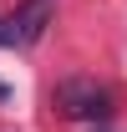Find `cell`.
Here are the masks:
<instances>
[{"mask_svg": "<svg viewBox=\"0 0 127 132\" xmlns=\"http://www.w3.org/2000/svg\"><path fill=\"white\" fill-rule=\"evenodd\" d=\"M56 107L66 117H76V122H107L112 117V92L92 76H66L56 86Z\"/></svg>", "mask_w": 127, "mask_h": 132, "instance_id": "1", "label": "cell"}, {"mask_svg": "<svg viewBox=\"0 0 127 132\" xmlns=\"http://www.w3.org/2000/svg\"><path fill=\"white\" fill-rule=\"evenodd\" d=\"M56 0H20L15 10H0V46H31L51 26Z\"/></svg>", "mask_w": 127, "mask_h": 132, "instance_id": "2", "label": "cell"}]
</instances>
